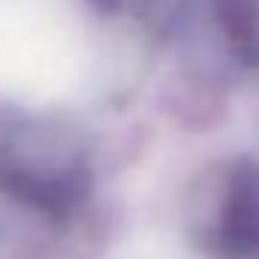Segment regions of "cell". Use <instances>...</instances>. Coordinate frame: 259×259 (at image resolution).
<instances>
[{
    "label": "cell",
    "mask_w": 259,
    "mask_h": 259,
    "mask_svg": "<svg viewBox=\"0 0 259 259\" xmlns=\"http://www.w3.org/2000/svg\"><path fill=\"white\" fill-rule=\"evenodd\" d=\"M211 247L223 259H259V163L241 160L229 169Z\"/></svg>",
    "instance_id": "obj_1"
},
{
    "label": "cell",
    "mask_w": 259,
    "mask_h": 259,
    "mask_svg": "<svg viewBox=\"0 0 259 259\" xmlns=\"http://www.w3.org/2000/svg\"><path fill=\"white\" fill-rule=\"evenodd\" d=\"M91 3H94V6H100L103 12H112V9H118V3H121V0H91Z\"/></svg>",
    "instance_id": "obj_3"
},
{
    "label": "cell",
    "mask_w": 259,
    "mask_h": 259,
    "mask_svg": "<svg viewBox=\"0 0 259 259\" xmlns=\"http://www.w3.org/2000/svg\"><path fill=\"white\" fill-rule=\"evenodd\" d=\"M0 184L21 202L52 214L64 217L69 214L78 199L84 196V175L81 172H64V175H36L18 166H9L0 172Z\"/></svg>",
    "instance_id": "obj_2"
}]
</instances>
